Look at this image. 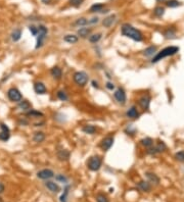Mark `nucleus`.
<instances>
[{
  "instance_id": "obj_11",
  "label": "nucleus",
  "mask_w": 184,
  "mask_h": 202,
  "mask_svg": "<svg viewBox=\"0 0 184 202\" xmlns=\"http://www.w3.org/2000/svg\"><path fill=\"white\" fill-rule=\"evenodd\" d=\"M150 100H151L150 96L148 95V94H144V95H142L140 98H139L138 104L143 110H148L150 105Z\"/></svg>"
},
{
  "instance_id": "obj_25",
  "label": "nucleus",
  "mask_w": 184,
  "mask_h": 202,
  "mask_svg": "<svg viewBox=\"0 0 184 202\" xmlns=\"http://www.w3.org/2000/svg\"><path fill=\"white\" fill-rule=\"evenodd\" d=\"M96 127L93 126V124H85V126L82 127V132L85 134H88V135H93L95 134L96 132Z\"/></svg>"
},
{
  "instance_id": "obj_10",
  "label": "nucleus",
  "mask_w": 184,
  "mask_h": 202,
  "mask_svg": "<svg viewBox=\"0 0 184 202\" xmlns=\"http://www.w3.org/2000/svg\"><path fill=\"white\" fill-rule=\"evenodd\" d=\"M37 178L41 180H46L47 181V180L54 178V173L53 171H51V169L49 168H43L37 173Z\"/></svg>"
},
{
  "instance_id": "obj_18",
  "label": "nucleus",
  "mask_w": 184,
  "mask_h": 202,
  "mask_svg": "<svg viewBox=\"0 0 184 202\" xmlns=\"http://www.w3.org/2000/svg\"><path fill=\"white\" fill-rule=\"evenodd\" d=\"M45 187L50 192H52V193H58V192L61 191V188H59V186L55 183V182L48 181V180H47L45 183Z\"/></svg>"
},
{
  "instance_id": "obj_24",
  "label": "nucleus",
  "mask_w": 184,
  "mask_h": 202,
  "mask_svg": "<svg viewBox=\"0 0 184 202\" xmlns=\"http://www.w3.org/2000/svg\"><path fill=\"white\" fill-rule=\"evenodd\" d=\"M78 40H79V37L74 34H68L64 37V41L69 44H75L78 42Z\"/></svg>"
},
{
  "instance_id": "obj_17",
  "label": "nucleus",
  "mask_w": 184,
  "mask_h": 202,
  "mask_svg": "<svg viewBox=\"0 0 184 202\" xmlns=\"http://www.w3.org/2000/svg\"><path fill=\"white\" fill-rule=\"evenodd\" d=\"M116 19H117L116 14H111V16L104 17V19L102 21L103 27H104V28H108H108H111V27L113 26L114 24H115Z\"/></svg>"
},
{
  "instance_id": "obj_23",
  "label": "nucleus",
  "mask_w": 184,
  "mask_h": 202,
  "mask_svg": "<svg viewBox=\"0 0 184 202\" xmlns=\"http://www.w3.org/2000/svg\"><path fill=\"white\" fill-rule=\"evenodd\" d=\"M145 176H146V178H147L148 182H150V184H153V185H159V184H160V178H159L156 174L146 173Z\"/></svg>"
},
{
  "instance_id": "obj_1",
  "label": "nucleus",
  "mask_w": 184,
  "mask_h": 202,
  "mask_svg": "<svg viewBox=\"0 0 184 202\" xmlns=\"http://www.w3.org/2000/svg\"><path fill=\"white\" fill-rule=\"evenodd\" d=\"M121 34L127 38L133 40L135 42H142L143 41V35L139 30L134 28L133 26L129 24H124L121 28Z\"/></svg>"
},
{
  "instance_id": "obj_6",
  "label": "nucleus",
  "mask_w": 184,
  "mask_h": 202,
  "mask_svg": "<svg viewBox=\"0 0 184 202\" xmlns=\"http://www.w3.org/2000/svg\"><path fill=\"white\" fill-rule=\"evenodd\" d=\"M7 98L9 99V101L14 102V103H19V101L23 100V95H22L21 91L16 87H11L7 90L6 92Z\"/></svg>"
},
{
  "instance_id": "obj_51",
  "label": "nucleus",
  "mask_w": 184,
  "mask_h": 202,
  "mask_svg": "<svg viewBox=\"0 0 184 202\" xmlns=\"http://www.w3.org/2000/svg\"><path fill=\"white\" fill-rule=\"evenodd\" d=\"M156 1H159V2H161V1H164V0H156Z\"/></svg>"
},
{
  "instance_id": "obj_29",
  "label": "nucleus",
  "mask_w": 184,
  "mask_h": 202,
  "mask_svg": "<svg viewBox=\"0 0 184 202\" xmlns=\"http://www.w3.org/2000/svg\"><path fill=\"white\" fill-rule=\"evenodd\" d=\"M140 144L142 146H144L145 148H150L153 145V140L150 137H146V138H143L140 140Z\"/></svg>"
},
{
  "instance_id": "obj_52",
  "label": "nucleus",
  "mask_w": 184,
  "mask_h": 202,
  "mask_svg": "<svg viewBox=\"0 0 184 202\" xmlns=\"http://www.w3.org/2000/svg\"><path fill=\"white\" fill-rule=\"evenodd\" d=\"M0 202H2V200H1V198H0Z\"/></svg>"
},
{
  "instance_id": "obj_16",
  "label": "nucleus",
  "mask_w": 184,
  "mask_h": 202,
  "mask_svg": "<svg viewBox=\"0 0 184 202\" xmlns=\"http://www.w3.org/2000/svg\"><path fill=\"white\" fill-rule=\"evenodd\" d=\"M17 108H19L21 111L27 112V111H29L30 109H32V105L28 100L23 99V100L19 101V103H17Z\"/></svg>"
},
{
  "instance_id": "obj_26",
  "label": "nucleus",
  "mask_w": 184,
  "mask_h": 202,
  "mask_svg": "<svg viewBox=\"0 0 184 202\" xmlns=\"http://www.w3.org/2000/svg\"><path fill=\"white\" fill-rule=\"evenodd\" d=\"M156 52V46H150V47H147V48L144 49L142 51V54L145 57H151L155 55Z\"/></svg>"
},
{
  "instance_id": "obj_46",
  "label": "nucleus",
  "mask_w": 184,
  "mask_h": 202,
  "mask_svg": "<svg viewBox=\"0 0 184 202\" xmlns=\"http://www.w3.org/2000/svg\"><path fill=\"white\" fill-rule=\"evenodd\" d=\"M98 22H99L98 17L94 16V17H92L91 19H88V25H95V24H97Z\"/></svg>"
},
{
  "instance_id": "obj_2",
  "label": "nucleus",
  "mask_w": 184,
  "mask_h": 202,
  "mask_svg": "<svg viewBox=\"0 0 184 202\" xmlns=\"http://www.w3.org/2000/svg\"><path fill=\"white\" fill-rule=\"evenodd\" d=\"M178 51H179V47H177V46L166 47V48H164L163 50L158 52V53L153 57V59H151V63H156V62L161 61L162 59H164L165 57L174 55V54H176Z\"/></svg>"
},
{
  "instance_id": "obj_8",
  "label": "nucleus",
  "mask_w": 184,
  "mask_h": 202,
  "mask_svg": "<svg viewBox=\"0 0 184 202\" xmlns=\"http://www.w3.org/2000/svg\"><path fill=\"white\" fill-rule=\"evenodd\" d=\"M114 141H115V137L114 135H108L106 137H104L101 141V148H102L103 151H108L109 149L111 148V146L114 145Z\"/></svg>"
},
{
  "instance_id": "obj_12",
  "label": "nucleus",
  "mask_w": 184,
  "mask_h": 202,
  "mask_svg": "<svg viewBox=\"0 0 184 202\" xmlns=\"http://www.w3.org/2000/svg\"><path fill=\"white\" fill-rule=\"evenodd\" d=\"M34 91L38 95H44V94L47 93V88L45 84L42 83V82H36L34 84Z\"/></svg>"
},
{
  "instance_id": "obj_47",
  "label": "nucleus",
  "mask_w": 184,
  "mask_h": 202,
  "mask_svg": "<svg viewBox=\"0 0 184 202\" xmlns=\"http://www.w3.org/2000/svg\"><path fill=\"white\" fill-rule=\"evenodd\" d=\"M91 85H92V87H93L94 89H99V83L96 81V80H92Z\"/></svg>"
},
{
  "instance_id": "obj_9",
  "label": "nucleus",
  "mask_w": 184,
  "mask_h": 202,
  "mask_svg": "<svg viewBox=\"0 0 184 202\" xmlns=\"http://www.w3.org/2000/svg\"><path fill=\"white\" fill-rule=\"evenodd\" d=\"M166 148H167V146H166V144L164 143V142H159L156 146H153V147L151 146L147 149V154L155 155V154L162 153V152H164L166 150Z\"/></svg>"
},
{
  "instance_id": "obj_27",
  "label": "nucleus",
  "mask_w": 184,
  "mask_h": 202,
  "mask_svg": "<svg viewBox=\"0 0 184 202\" xmlns=\"http://www.w3.org/2000/svg\"><path fill=\"white\" fill-rule=\"evenodd\" d=\"M102 38V34L101 33H96V34H92L88 37V41L91 44H97L99 41Z\"/></svg>"
},
{
  "instance_id": "obj_49",
  "label": "nucleus",
  "mask_w": 184,
  "mask_h": 202,
  "mask_svg": "<svg viewBox=\"0 0 184 202\" xmlns=\"http://www.w3.org/2000/svg\"><path fill=\"white\" fill-rule=\"evenodd\" d=\"M19 123L21 124H29V121H27V119H19Z\"/></svg>"
},
{
  "instance_id": "obj_41",
  "label": "nucleus",
  "mask_w": 184,
  "mask_h": 202,
  "mask_svg": "<svg viewBox=\"0 0 184 202\" xmlns=\"http://www.w3.org/2000/svg\"><path fill=\"white\" fill-rule=\"evenodd\" d=\"M180 5V2L178 0H169L167 1V6L169 7H177Z\"/></svg>"
},
{
  "instance_id": "obj_22",
  "label": "nucleus",
  "mask_w": 184,
  "mask_h": 202,
  "mask_svg": "<svg viewBox=\"0 0 184 202\" xmlns=\"http://www.w3.org/2000/svg\"><path fill=\"white\" fill-rule=\"evenodd\" d=\"M26 116H29V118H34V119H41L44 116L43 112L36 110V109H30L29 111L26 112Z\"/></svg>"
},
{
  "instance_id": "obj_3",
  "label": "nucleus",
  "mask_w": 184,
  "mask_h": 202,
  "mask_svg": "<svg viewBox=\"0 0 184 202\" xmlns=\"http://www.w3.org/2000/svg\"><path fill=\"white\" fill-rule=\"evenodd\" d=\"M73 80L74 83L79 87H85L88 84L89 81V76L86 72L84 71H78L73 75Z\"/></svg>"
},
{
  "instance_id": "obj_38",
  "label": "nucleus",
  "mask_w": 184,
  "mask_h": 202,
  "mask_svg": "<svg viewBox=\"0 0 184 202\" xmlns=\"http://www.w3.org/2000/svg\"><path fill=\"white\" fill-rule=\"evenodd\" d=\"M96 202H109V200L104 194L99 193L96 195Z\"/></svg>"
},
{
  "instance_id": "obj_45",
  "label": "nucleus",
  "mask_w": 184,
  "mask_h": 202,
  "mask_svg": "<svg viewBox=\"0 0 184 202\" xmlns=\"http://www.w3.org/2000/svg\"><path fill=\"white\" fill-rule=\"evenodd\" d=\"M0 130H1V132H6V133H10V130H9L8 126H7V124H5L4 123L0 124Z\"/></svg>"
},
{
  "instance_id": "obj_37",
  "label": "nucleus",
  "mask_w": 184,
  "mask_h": 202,
  "mask_svg": "<svg viewBox=\"0 0 184 202\" xmlns=\"http://www.w3.org/2000/svg\"><path fill=\"white\" fill-rule=\"evenodd\" d=\"M125 133L127 135H129V136H134L136 133V129L133 128L132 124H129V126L125 129Z\"/></svg>"
},
{
  "instance_id": "obj_36",
  "label": "nucleus",
  "mask_w": 184,
  "mask_h": 202,
  "mask_svg": "<svg viewBox=\"0 0 184 202\" xmlns=\"http://www.w3.org/2000/svg\"><path fill=\"white\" fill-rule=\"evenodd\" d=\"M153 13H155L156 16H159V17L163 16L164 13H165V8H164V7H162V6L156 7L155 10H153Z\"/></svg>"
},
{
  "instance_id": "obj_31",
  "label": "nucleus",
  "mask_w": 184,
  "mask_h": 202,
  "mask_svg": "<svg viewBox=\"0 0 184 202\" xmlns=\"http://www.w3.org/2000/svg\"><path fill=\"white\" fill-rule=\"evenodd\" d=\"M164 35H165V38L167 39H172L175 37L176 35V30L174 28H169L165 31V33H164Z\"/></svg>"
},
{
  "instance_id": "obj_50",
  "label": "nucleus",
  "mask_w": 184,
  "mask_h": 202,
  "mask_svg": "<svg viewBox=\"0 0 184 202\" xmlns=\"http://www.w3.org/2000/svg\"><path fill=\"white\" fill-rule=\"evenodd\" d=\"M42 1V3H44V4H49L51 2V0H41Z\"/></svg>"
},
{
  "instance_id": "obj_40",
  "label": "nucleus",
  "mask_w": 184,
  "mask_h": 202,
  "mask_svg": "<svg viewBox=\"0 0 184 202\" xmlns=\"http://www.w3.org/2000/svg\"><path fill=\"white\" fill-rule=\"evenodd\" d=\"M10 138V133H6V132H0V140L6 142Z\"/></svg>"
},
{
  "instance_id": "obj_43",
  "label": "nucleus",
  "mask_w": 184,
  "mask_h": 202,
  "mask_svg": "<svg viewBox=\"0 0 184 202\" xmlns=\"http://www.w3.org/2000/svg\"><path fill=\"white\" fill-rule=\"evenodd\" d=\"M29 31L31 32V34L33 36L36 37L37 34H38V27H35L33 25H31V26H29Z\"/></svg>"
},
{
  "instance_id": "obj_42",
  "label": "nucleus",
  "mask_w": 184,
  "mask_h": 202,
  "mask_svg": "<svg viewBox=\"0 0 184 202\" xmlns=\"http://www.w3.org/2000/svg\"><path fill=\"white\" fill-rule=\"evenodd\" d=\"M84 2V0H70V4L74 7H79L82 5V3Z\"/></svg>"
},
{
  "instance_id": "obj_33",
  "label": "nucleus",
  "mask_w": 184,
  "mask_h": 202,
  "mask_svg": "<svg viewBox=\"0 0 184 202\" xmlns=\"http://www.w3.org/2000/svg\"><path fill=\"white\" fill-rule=\"evenodd\" d=\"M104 5L102 3H96V4H93L91 7H90V12H101L102 11Z\"/></svg>"
},
{
  "instance_id": "obj_34",
  "label": "nucleus",
  "mask_w": 184,
  "mask_h": 202,
  "mask_svg": "<svg viewBox=\"0 0 184 202\" xmlns=\"http://www.w3.org/2000/svg\"><path fill=\"white\" fill-rule=\"evenodd\" d=\"M69 189H70V186L68 185L64 188V193H63V195L61 196V198H59V201L61 202H67L68 201V195H69Z\"/></svg>"
},
{
  "instance_id": "obj_30",
  "label": "nucleus",
  "mask_w": 184,
  "mask_h": 202,
  "mask_svg": "<svg viewBox=\"0 0 184 202\" xmlns=\"http://www.w3.org/2000/svg\"><path fill=\"white\" fill-rule=\"evenodd\" d=\"M74 25L77 27H85L88 25V19L86 17H79V19H77L75 21Z\"/></svg>"
},
{
  "instance_id": "obj_32",
  "label": "nucleus",
  "mask_w": 184,
  "mask_h": 202,
  "mask_svg": "<svg viewBox=\"0 0 184 202\" xmlns=\"http://www.w3.org/2000/svg\"><path fill=\"white\" fill-rule=\"evenodd\" d=\"M56 96H58V98L61 101H67V100H69L68 94H67V92L64 91V90H59V91H58V93H56Z\"/></svg>"
},
{
  "instance_id": "obj_19",
  "label": "nucleus",
  "mask_w": 184,
  "mask_h": 202,
  "mask_svg": "<svg viewBox=\"0 0 184 202\" xmlns=\"http://www.w3.org/2000/svg\"><path fill=\"white\" fill-rule=\"evenodd\" d=\"M46 138V135L44 132L42 131H38V132H35L33 135V141L35 143H42Z\"/></svg>"
},
{
  "instance_id": "obj_39",
  "label": "nucleus",
  "mask_w": 184,
  "mask_h": 202,
  "mask_svg": "<svg viewBox=\"0 0 184 202\" xmlns=\"http://www.w3.org/2000/svg\"><path fill=\"white\" fill-rule=\"evenodd\" d=\"M175 158H176V160L180 161V162H184V150L176 152Z\"/></svg>"
},
{
  "instance_id": "obj_28",
  "label": "nucleus",
  "mask_w": 184,
  "mask_h": 202,
  "mask_svg": "<svg viewBox=\"0 0 184 202\" xmlns=\"http://www.w3.org/2000/svg\"><path fill=\"white\" fill-rule=\"evenodd\" d=\"M10 37H11V40L13 42L19 41V40H21V38H22V30L21 29H16L11 33Z\"/></svg>"
},
{
  "instance_id": "obj_21",
  "label": "nucleus",
  "mask_w": 184,
  "mask_h": 202,
  "mask_svg": "<svg viewBox=\"0 0 184 202\" xmlns=\"http://www.w3.org/2000/svg\"><path fill=\"white\" fill-rule=\"evenodd\" d=\"M58 158L61 161H67L70 158V151L67 149H61L58 151Z\"/></svg>"
},
{
  "instance_id": "obj_13",
  "label": "nucleus",
  "mask_w": 184,
  "mask_h": 202,
  "mask_svg": "<svg viewBox=\"0 0 184 202\" xmlns=\"http://www.w3.org/2000/svg\"><path fill=\"white\" fill-rule=\"evenodd\" d=\"M139 116H140V113H139V111L137 110V107L136 106H131L130 108L126 111V116L130 119H138Z\"/></svg>"
},
{
  "instance_id": "obj_7",
  "label": "nucleus",
  "mask_w": 184,
  "mask_h": 202,
  "mask_svg": "<svg viewBox=\"0 0 184 202\" xmlns=\"http://www.w3.org/2000/svg\"><path fill=\"white\" fill-rule=\"evenodd\" d=\"M114 98H115V100L118 102L120 105H125L127 102V95L124 88L119 87L118 89L115 90V92H114Z\"/></svg>"
},
{
  "instance_id": "obj_5",
  "label": "nucleus",
  "mask_w": 184,
  "mask_h": 202,
  "mask_svg": "<svg viewBox=\"0 0 184 202\" xmlns=\"http://www.w3.org/2000/svg\"><path fill=\"white\" fill-rule=\"evenodd\" d=\"M102 166V158L99 155L91 156L87 161V168L91 171H98Z\"/></svg>"
},
{
  "instance_id": "obj_44",
  "label": "nucleus",
  "mask_w": 184,
  "mask_h": 202,
  "mask_svg": "<svg viewBox=\"0 0 184 202\" xmlns=\"http://www.w3.org/2000/svg\"><path fill=\"white\" fill-rule=\"evenodd\" d=\"M105 87H106V89L109 90V91H114V90H115V88H116L115 84H114L113 82H111V81L106 82V83H105Z\"/></svg>"
},
{
  "instance_id": "obj_20",
  "label": "nucleus",
  "mask_w": 184,
  "mask_h": 202,
  "mask_svg": "<svg viewBox=\"0 0 184 202\" xmlns=\"http://www.w3.org/2000/svg\"><path fill=\"white\" fill-rule=\"evenodd\" d=\"M137 188L142 192H150L151 190V185L148 181H140L137 184Z\"/></svg>"
},
{
  "instance_id": "obj_15",
  "label": "nucleus",
  "mask_w": 184,
  "mask_h": 202,
  "mask_svg": "<svg viewBox=\"0 0 184 202\" xmlns=\"http://www.w3.org/2000/svg\"><path fill=\"white\" fill-rule=\"evenodd\" d=\"M91 32L92 30L91 28H86V27H81L80 29L77 31V36L80 37L82 39H85V38H88L89 36L91 35Z\"/></svg>"
},
{
  "instance_id": "obj_14",
  "label": "nucleus",
  "mask_w": 184,
  "mask_h": 202,
  "mask_svg": "<svg viewBox=\"0 0 184 202\" xmlns=\"http://www.w3.org/2000/svg\"><path fill=\"white\" fill-rule=\"evenodd\" d=\"M50 75L54 80H61L63 78V69L59 66H55L50 69Z\"/></svg>"
},
{
  "instance_id": "obj_35",
  "label": "nucleus",
  "mask_w": 184,
  "mask_h": 202,
  "mask_svg": "<svg viewBox=\"0 0 184 202\" xmlns=\"http://www.w3.org/2000/svg\"><path fill=\"white\" fill-rule=\"evenodd\" d=\"M55 177V180L58 182H59V183H63V184H67L68 183V178H67L64 174H58L56 176H54Z\"/></svg>"
},
{
  "instance_id": "obj_48",
  "label": "nucleus",
  "mask_w": 184,
  "mask_h": 202,
  "mask_svg": "<svg viewBox=\"0 0 184 202\" xmlns=\"http://www.w3.org/2000/svg\"><path fill=\"white\" fill-rule=\"evenodd\" d=\"M4 190H5V186H4L2 183H0V194L3 193Z\"/></svg>"
},
{
  "instance_id": "obj_4",
  "label": "nucleus",
  "mask_w": 184,
  "mask_h": 202,
  "mask_svg": "<svg viewBox=\"0 0 184 202\" xmlns=\"http://www.w3.org/2000/svg\"><path fill=\"white\" fill-rule=\"evenodd\" d=\"M47 34H48V29H47L44 25H39L38 34H37V36H36L37 41H36V46H35V48L39 49L43 46L44 42H45V39L47 37Z\"/></svg>"
}]
</instances>
